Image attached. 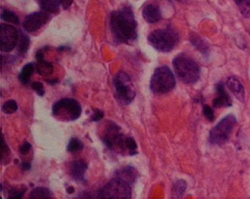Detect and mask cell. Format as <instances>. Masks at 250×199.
<instances>
[{
  "label": "cell",
  "mask_w": 250,
  "mask_h": 199,
  "mask_svg": "<svg viewBox=\"0 0 250 199\" xmlns=\"http://www.w3.org/2000/svg\"><path fill=\"white\" fill-rule=\"evenodd\" d=\"M104 114L103 111L100 110L99 109H94L93 114L91 116V121L94 122H100L104 118Z\"/></svg>",
  "instance_id": "1f68e13d"
},
{
  "label": "cell",
  "mask_w": 250,
  "mask_h": 199,
  "mask_svg": "<svg viewBox=\"0 0 250 199\" xmlns=\"http://www.w3.org/2000/svg\"><path fill=\"white\" fill-rule=\"evenodd\" d=\"M87 168V163L83 160L79 159L74 161L70 165V175L76 181L85 182V175Z\"/></svg>",
  "instance_id": "7c38bea8"
},
{
  "label": "cell",
  "mask_w": 250,
  "mask_h": 199,
  "mask_svg": "<svg viewBox=\"0 0 250 199\" xmlns=\"http://www.w3.org/2000/svg\"><path fill=\"white\" fill-rule=\"evenodd\" d=\"M125 145L128 155L132 156L138 154V151H137L138 145L133 138L126 136L125 139Z\"/></svg>",
  "instance_id": "83f0119b"
},
{
  "label": "cell",
  "mask_w": 250,
  "mask_h": 199,
  "mask_svg": "<svg viewBox=\"0 0 250 199\" xmlns=\"http://www.w3.org/2000/svg\"><path fill=\"white\" fill-rule=\"evenodd\" d=\"M115 177L121 178L129 184H132L136 181L137 178H138V172L134 167L127 165V166L116 171Z\"/></svg>",
  "instance_id": "2e32d148"
},
{
  "label": "cell",
  "mask_w": 250,
  "mask_h": 199,
  "mask_svg": "<svg viewBox=\"0 0 250 199\" xmlns=\"http://www.w3.org/2000/svg\"><path fill=\"white\" fill-rule=\"evenodd\" d=\"M32 148V145L29 143V142L25 141L23 142V144L21 145L20 146V153L21 154H23V155H25V154H27Z\"/></svg>",
  "instance_id": "d6a6232c"
},
{
  "label": "cell",
  "mask_w": 250,
  "mask_h": 199,
  "mask_svg": "<svg viewBox=\"0 0 250 199\" xmlns=\"http://www.w3.org/2000/svg\"><path fill=\"white\" fill-rule=\"evenodd\" d=\"M2 19L8 23H14V24H19V18L15 12L9 11V10H3L2 12Z\"/></svg>",
  "instance_id": "4316f807"
},
{
  "label": "cell",
  "mask_w": 250,
  "mask_h": 199,
  "mask_svg": "<svg viewBox=\"0 0 250 199\" xmlns=\"http://www.w3.org/2000/svg\"><path fill=\"white\" fill-rule=\"evenodd\" d=\"M73 0H61V4L64 10L68 9L72 5Z\"/></svg>",
  "instance_id": "836d02e7"
},
{
  "label": "cell",
  "mask_w": 250,
  "mask_h": 199,
  "mask_svg": "<svg viewBox=\"0 0 250 199\" xmlns=\"http://www.w3.org/2000/svg\"><path fill=\"white\" fill-rule=\"evenodd\" d=\"M226 84H227L228 88L230 89V91L235 96L236 98L238 99L241 102H244L245 92H244V86L241 84V82L234 76H230L228 79Z\"/></svg>",
  "instance_id": "9a60e30c"
},
{
  "label": "cell",
  "mask_w": 250,
  "mask_h": 199,
  "mask_svg": "<svg viewBox=\"0 0 250 199\" xmlns=\"http://www.w3.org/2000/svg\"><path fill=\"white\" fill-rule=\"evenodd\" d=\"M149 44L159 52L169 53L174 50L179 41L177 32L171 28L156 29L148 36Z\"/></svg>",
  "instance_id": "3957f363"
},
{
  "label": "cell",
  "mask_w": 250,
  "mask_h": 199,
  "mask_svg": "<svg viewBox=\"0 0 250 199\" xmlns=\"http://www.w3.org/2000/svg\"><path fill=\"white\" fill-rule=\"evenodd\" d=\"M18 109V104H17L16 101H14V100H9L2 105V110L4 113L9 115V114H12L16 112Z\"/></svg>",
  "instance_id": "f1b7e54d"
},
{
  "label": "cell",
  "mask_w": 250,
  "mask_h": 199,
  "mask_svg": "<svg viewBox=\"0 0 250 199\" xmlns=\"http://www.w3.org/2000/svg\"><path fill=\"white\" fill-rule=\"evenodd\" d=\"M121 127L114 123L109 122L106 125L103 134V141L104 145L111 150H115L124 134L121 133Z\"/></svg>",
  "instance_id": "30bf717a"
},
{
  "label": "cell",
  "mask_w": 250,
  "mask_h": 199,
  "mask_svg": "<svg viewBox=\"0 0 250 199\" xmlns=\"http://www.w3.org/2000/svg\"><path fill=\"white\" fill-rule=\"evenodd\" d=\"M83 147L84 145L80 139L78 138H72L67 145V151L68 152H77V151H82Z\"/></svg>",
  "instance_id": "cb8c5ba5"
},
{
  "label": "cell",
  "mask_w": 250,
  "mask_h": 199,
  "mask_svg": "<svg viewBox=\"0 0 250 199\" xmlns=\"http://www.w3.org/2000/svg\"><path fill=\"white\" fill-rule=\"evenodd\" d=\"M30 44L29 37L23 32H20L19 38H18V51L20 54H24L27 52Z\"/></svg>",
  "instance_id": "44dd1931"
},
{
  "label": "cell",
  "mask_w": 250,
  "mask_h": 199,
  "mask_svg": "<svg viewBox=\"0 0 250 199\" xmlns=\"http://www.w3.org/2000/svg\"><path fill=\"white\" fill-rule=\"evenodd\" d=\"M115 97L118 102L123 105H128L135 99V86L132 79L124 72H120L114 78Z\"/></svg>",
  "instance_id": "8992f818"
},
{
  "label": "cell",
  "mask_w": 250,
  "mask_h": 199,
  "mask_svg": "<svg viewBox=\"0 0 250 199\" xmlns=\"http://www.w3.org/2000/svg\"><path fill=\"white\" fill-rule=\"evenodd\" d=\"M31 87L34 91H36L38 95L42 97V96H44V94H45L44 86H43L42 83H40V82H33V83H32Z\"/></svg>",
  "instance_id": "4dcf8cb0"
},
{
  "label": "cell",
  "mask_w": 250,
  "mask_h": 199,
  "mask_svg": "<svg viewBox=\"0 0 250 199\" xmlns=\"http://www.w3.org/2000/svg\"><path fill=\"white\" fill-rule=\"evenodd\" d=\"M82 106L73 98H62L56 102L52 107V114L61 122H74L82 115Z\"/></svg>",
  "instance_id": "277c9868"
},
{
  "label": "cell",
  "mask_w": 250,
  "mask_h": 199,
  "mask_svg": "<svg viewBox=\"0 0 250 199\" xmlns=\"http://www.w3.org/2000/svg\"><path fill=\"white\" fill-rule=\"evenodd\" d=\"M36 60H41L44 58V53L42 50H39L36 54Z\"/></svg>",
  "instance_id": "d590c367"
},
{
  "label": "cell",
  "mask_w": 250,
  "mask_h": 199,
  "mask_svg": "<svg viewBox=\"0 0 250 199\" xmlns=\"http://www.w3.org/2000/svg\"><path fill=\"white\" fill-rule=\"evenodd\" d=\"M10 155H11V151L8 145L5 143L3 134H2V139H1V163L2 165H7L10 162Z\"/></svg>",
  "instance_id": "603a6c76"
},
{
  "label": "cell",
  "mask_w": 250,
  "mask_h": 199,
  "mask_svg": "<svg viewBox=\"0 0 250 199\" xmlns=\"http://www.w3.org/2000/svg\"><path fill=\"white\" fill-rule=\"evenodd\" d=\"M175 86V77L168 67L161 66L155 70L149 84L154 94H166L173 90Z\"/></svg>",
  "instance_id": "5b68a950"
},
{
  "label": "cell",
  "mask_w": 250,
  "mask_h": 199,
  "mask_svg": "<svg viewBox=\"0 0 250 199\" xmlns=\"http://www.w3.org/2000/svg\"><path fill=\"white\" fill-rule=\"evenodd\" d=\"M39 6L44 12L58 13L60 11L61 0H38Z\"/></svg>",
  "instance_id": "ac0fdd59"
},
{
  "label": "cell",
  "mask_w": 250,
  "mask_h": 199,
  "mask_svg": "<svg viewBox=\"0 0 250 199\" xmlns=\"http://www.w3.org/2000/svg\"><path fill=\"white\" fill-rule=\"evenodd\" d=\"M142 15L145 21L149 23H157L162 18L160 8L154 3L145 5L142 11Z\"/></svg>",
  "instance_id": "5bb4252c"
},
{
  "label": "cell",
  "mask_w": 250,
  "mask_h": 199,
  "mask_svg": "<svg viewBox=\"0 0 250 199\" xmlns=\"http://www.w3.org/2000/svg\"><path fill=\"white\" fill-rule=\"evenodd\" d=\"M203 113L204 115H205V118H206L209 122H212L214 121V112H213V109H212L211 107L208 105H204Z\"/></svg>",
  "instance_id": "f546056e"
},
{
  "label": "cell",
  "mask_w": 250,
  "mask_h": 199,
  "mask_svg": "<svg viewBox=\"0 0 250 199\" xmlns=\"http://www.w3.org/2000/svg\"><path fill=\"white\" fill-rule=\"evenodd\" d=\"M244 18H250V0H234Z\"/></svg>",
  "instance_id": "7402d4cb"
},
{
  "label": "cell",
  "mask_w": 250,
  "mask_h": 199,
  "mask_svg": "<svg viewBox=\"0 0 250 199\" xmlns=\"http://www.w3.org/2000/svg\"><path fill=\"white\" fill-rule=\"evenodd\" d=\"M216 98L213 101V106L215 108H223V107H229L232 105L230 96L226 92L224 84L223 83H218L216 85Z\"/></svg>",
  "instance_id": "4fadbf2b"
},
{
  "label": "cell",
  "mask_w": 250,
  "mask_h": 199,
  "mask_svg": "<svg viewBox=\"0 0 250 199\" xmlns=\"http://www.w3.org/2000/svg\"><path fill=\"white\" fill-rule=\"evenodd\" d=\"M187 183L184 180H180L176 182L173 186L172 193L175 197H181L187 190Z\"/></svg>",
  "instance_id": "d4e9b609"
},
{
  "label": "cell",
  "mask_w": 250,
  "mask_h": 199,
  "mask_svg": "<svg viewBox=\"0 0 250 199\" xmlns=\"http://www.w3.org/2000/svg\"><path fill=\"white\" fill-rule=\"evenodd\" d=\"M19 38V33L14 26L2 23L1 24V51L11 52L16 47Z\"/></svg>",
  "instance_id": "9c48e42d"
},
{
  "label": "cell",
  "mask_w": 250,
  "mask_h": 199,
  "mask_svg": "<svg viewBox=\"0 0 250 199\" xmlns=\"http://www.w3.org/2000/svg\"><path fill=\"white\" fill-rule=\"evenodd\" d=\"M36 69L37 73L41 76H48L54 72V67L51 62L44 61V58L37 60L36 63Z\"/></svg>",
  "instance_id": "d6986e66"
},
{
  "label": "cell",
  "mask_w": 250,
  "mask_h": 199,
  "mask_svg": "<svg viewBox=\"0 0 250 199\" xmlns=\"http://www.w3.org/2000/svg\"><path fill=\"white\" fill-rule=\"evenodd\" d=\"M48 19L49 16L45 12H35L25 18L23 29L28 33H34L44 26Z\"/></svg>",
  "instance_id": "8fae6325"
},
{
  "label": "cell",
  "mask_w": 250,
  "mask_h": 199,
  "mask_svg": "<svg viewBox=\"0 0 250 199\" xmlns=\"http://www.w3.org/2000/svg\"><path fill=\"white\" fill-rule=\"evenodd\" d=\"M21 165L23 171H29L31 169V164L29 162H22Z\"/></svg>",
  "instance_id": "e575fe53"
},
{
  "label": "cell",
  "mask_w": 250,
  "mask_h": 199,
  "mask_svg": "<svg viewBox=\"0 0 250 199\" xmlns=\"http://www.w3.org/2000/svg\"><path fill=\"white\" fill-rule=\"evenodd\" d=\"M236 124L237 119L234 115H226L209 131V141L218 145L224 144L232 133Z\"/></svg>",
  "instance_id": "52a82bcc"
},
{
  "label": "cell",
  "mask_w": 250,
  "mask_h": 199,
  "mask_svg": "<svg viewBox=\"0 0 250 199\" xmlns=\"http://www.w3.org/2000/svg\"><path fill=\"white\" fill-rule=\"evenodd\" d=\"M30 199H51L52 198V192L48 188L39 186L35 188L29 193Z\"/></svg>",
  "instance_id": "ffe728a7"
},
{
  "label": "cell",
  "mask_w": 250,
  "mask_h": 199,
  "mask_svg": "<svg viewBox=\"0 0 250 199\" xmlns=\"http://www.w3.org/2000/svg\"><path fill=\"white\" fill-rule=\"evenodd\" d=\"M36 69V64L30 62L23 67L18 74V79L23 85H27L30 82L32 75Z\"/></svg>",
  "instance_id": "e0dca14e"
},
{
  "label": "cell",
  "mask_w": 250,
  "mask_h": 199,
  "mask_svg": "<svg viewBox=\"0 0 250 199\" xmlns=\"http://www.w3.org/2000/svg\"><path fill=\"white\" fill-rule=\"evenodd\" d=\"M46 81L49 83V84L54 85L56 83H59L58 79H46Z\"/></svg>",
  "instance_id": "74e56055"
},
{
  "label": "cell",
  "mask_w": 250,
  "mask_h": 199,
  "mask_svg": "<svg viewBox=\"0 0 250 199\" xmlns=\"http://www.w3.org/2000/svg\"><path fill=\"white\" fill-rule=\"evenodd\" d=\"M110 24L113 35L120 42L128 44L138 37L137 22L130 7H123L113 12Z\"/></svg>",
  "instance_id": "6da1fadb"
},
{
  "label": "cell",
  "mask_w": 250,
  "mask_h": 199,
  "mask_svg": "<svg viewBox=\"0 0 250 199\" xmlns=\"http://www.w3.org/2000/svg\"><path fill=\"white\" fill-rule=\"evenodd\" d=\"M66 193L68 194H72V193H75V189H74L73 186H68V187H67Z\"/></svg>",
  "instance_id": "8d00e7d4"
},
{
  "label": "cell",
  "mask_w": 250,
  "mask_h": 199,
  "mask_svg": "<svg viewBox=\"0 0 250 199\" xmlns=\"http://www.w3.org/2000/svg\"><path fill=\"white\" fill-rule=\"evenodd\" d=\"M98 197L101 199H130L132 197V189L129 183L115 177L100 190Z\"/></svg>",
  "instance_id": "ba28073f"
},
{
  "label": "cell",
  "mask_w": 250,
  "mask_h": 199,
  "mask_svg": "<svg viewBox=\"0 0 250 199\" xmlns=\"http://www.w3.org/2000/svg\"><path fill=\"white\" fill-rule=\"evenodd\" d=\"M173 66L176 75L183 83L193 84L199 79L200 68L192 58L184 55H178L173 60Z\"/></svg>",
  "instance_id": "7a4b0ae2"
},
{
  "label": "cell",
  "mask_w": 250,
  "mask_h": 199,
  "mask_svg": "<svg viewBox=\"0 0 250 199\" xmlns=\"http://www.w3.org/2000/svg\"><path fill=\"white\" fill-rule=\"evenodd\" d=\"M26 190H27V187L26 186H18V187H13L12 189H10L9 193H8V198L9 199H21L23 197V195L26 193Z\"/></svg>",
  "instance_id": "484cf974"
}]
</instances>
